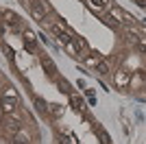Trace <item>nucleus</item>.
Wrapping results in <instances>:
<instances>
[{"mask_svg": "<svg viewBox=\"0 0 146 144\" xmlns=\"http://www.w3.org/2000/svg\"><path fill=\"white\" fill-rule=\"evenodd\" d=\"M29 11L37 22H42V20H46V15L50 13V7H48V2H44V0H31Z\"/></svg>", "mask_w": 146, "mask_h": 144, "instance_id": "1", "label": "nucleus"}, {"mask_svg": "<svg viewBox=\"0 0 146 144\" xmlns=\"http://www.w3.org/2000/svg\"><path fill=\"white\" fill-rule=\"evenodd\" d=\"M22 39H24V46L29 48L31 53H37V50H39V44H37V35L33 33V31H24V33H22Z\"/></svg>", "mask_w": 146, "mask_h": 144, "instance_id": "2", "label": "nucleus"}, {"mask_svg": "<svg viewBox=\"0 0 146 144\" xmlns=\"http://www.w3.org/2000/svg\"><path fill=\"white\" fill-rule=\"evenodd\" d=\"M42 66H44V70H46V74H48L50 79L57 77V66H55V61L50 59L48 55H44V53H42Z\"/></svg>", "mask_w": 146, "mask_h": 144, "instance_id": "3", "label": "nucleus"}, {"mask_svg": "<svg viewBox=\"0 0 146 144\" xmlns=\"http://www.w3.org/2000/svg\"><path fill=\"white\" fill-rule=\"evenodd\" d=\"M113 81H116L118 87H127V85H131V72L127 70H118L116 77H113Z\"/></svg>", "mask_w": 146, "mask_h": 144, "instance_id": "4", "label": "nucleus"}, {"mask_svg": "<svg viewBox=\"0 0 146 144\" xmlns=\"http://www.w3.org/2000/svg\"><path fill=\"white\" fill-rule=\"evenodd\" d=\"M2 111L7 116H13L18 111V101H11V98H2Z\"/></svg>", "mask_w": 146, "mask_h": 144, "instance_id": "5", "label": "nucleus"}, {"mask_svg": "<svg viewBox=\"0 0 146 144\" xmlns=\"http://www.w3.org/2000/svg\"><path fill=\"white\" fill-rule=\"evenodd\" d=\"M87 7H90L92 11H96L98 15H103V13L107 11V7H105L103 0H87Z\"/></svg>", "mask_w": 146, "mask_h": 144, "instance_id": "6", "label": "nucleus"}, {"mask_svg": "<svg viewBox=\"0 0 146 144\" xmlns=\"http://www.w3.org/2000/svg\"><path fill=\"white\" fill-rule=\"evenodd\" d=\"M11 144H31V135L24 131V129H20V131L13 135V142Z\"/></svg>", "mask_w": 146, "mask_h": 144, "instance_id": "7", "label": "nucleus"}, {"mask_svg": "<svg viewBox=\"0 0 146 144\" xmlns=\"http://www.w3.org/2000/svg\"><path fill=\"white\" fill-rule=\"evenodd\" d=\"M20 125H22V122H20V120H15V118H11V116H7V129H9V131H11L13 133V135H15V133H18L20 131V129H22V127H20Z\"/></svg>", "mask_w": 146, "mask_h": 144, "instance_id": "8", "label": "nucleus"}, {"mask_svg": "<svg viewBox=\"0 0 146 144\" xmlns=\"http://www.w3.org/2000/svg\"><path fill=\"white\" fill-rule=\"evenodd\" d=\"M5 22H9L15 31H20V18L13 11H5Z\"/></svg>", "mask_w": 146, "mask_h": 144, "instance_id": "9", "label": "nucleus"}, {"mask_svg": "<svg viewBox=\"0 0 146 144\" xmlns=\"http://www.w3.org/2000/svg\"><path fill=\"white\" fill-rule=\"evenodd\" d=\"M100 57H98V55H94V57H92V55H83V63H85L87 68H94V70H96V66L98 63H100Z\"/></svg>", "mask_w": 146, "mask_h": 144, "instance_id": "10", "label": "nucleus"}, {"mask_svg": "<svg viewBox=\"0 0 146 144\" xmlns=\"http://www.w3.org/2000/svg\"><path fill=\"white\" fill-rule=\"evenodd\" d=\"M2 98H11V101H18V103H20L18 90H15L13 85H9V87H5V90H2Z\"/></svg>", "mask_w": 146, "mask_h": 144, "instance_id": "11", "label": "nucleus"}, {"mask_svg": "<svg viewBox=\"0 0 146 144\" xmlns=\"http://www.w3.org/2000/svg\"><path fill=\"white\" fill-rule=\"evenodd\" d=\"M46 111H48L52 118H61V114H63V107H61V105H57V103H52V105H48V107H46Z\"/></svg>", "mask_w": 146, "mask_h": 144, "instance_id": "12", "label": "nucleus"}, {"mask_svg": "<svg viewBox=\"0 0 146 144\" xmlns=\"http://www.w3.org/2000/svg\"><path fill=\"white\" fill-rule=\"evenodd\" d=\"M70 101H72V105L79 109V111H85V103H83V98H79L76 94H70Z\"/></svg>", "mask_w": 146, "mask_h": 144, "instance_id": "13", "label": "nucleus"}, {"mask_svg": "<svg viewBox=\"0 0 146 144\" xmlns=\"http://www.w3.org/2000/svg\"><path fill=\"white\" fill-rule=\"evenodd\" d=\"M72 42L76 44V48H79V53H81V59H83V53H85V48H87L85 39H83V37H79V35H74V39H72Z\"/></svg>", "mask_w": 146, "mask_h": 144, "instance_id": "14", "label": "nucleus"}, {"mask_svg": "<svg viewBox=\"0 0 146 144\" xmlns=\"http://www.w3.org/2000/svg\"><path fill=\"white\" fill-rule=\"evenodd\" d=\"M72 33H70V31H63V33H59V35H57V39H59L61 44H63V46H66V44H70L72 42Z\"/></svg>", "mask_w": 146, "mask_h": 144, "instance_id": "15", "label": "nucleus"}, {"mask_svg": "<svg viewBox=\"0 0 146 144\" xmlns=\"http://www.w3.org/2000/svg\"><path fill=\"white\" fill-rule=\"evenodd\" d=\"M72 39H74V37H72ZM66 50H68V55H72V57H81V53H79V48H76V44H74V42L66 44Z\"/></svg>", "mask_w": 146, "mask_h": 144, "instance_id": "16", "label": "nucleus"}, {"mask_svg": "<svg viewBox=\"0 0 146 144\" xmlns=\"http://www.w3.org/2000/svg\"><path fill=\"white\" fill-rule=\"evenodd\" d=\"M96 72H98V74H103V77H105V74H109V63H107V61H100V63L96 66Z\"/></svg>", "mask_w": 146, "mask_h": 144, "instance_id": "17", "label": "nucleus"}, {"mask_svg": "<svg viewBox=\"0 0 146 144\" xmlns=\"http://www.w3.org/2000/svg\"><path fill=\"white\" fill-rule=\"evenodd\" d=\"M59 85H61V92H66V94H72V85L68 83L66 79H59Z\"/></svg>", "mask_w": 146, "mask_h": 144, "instance_id": "18", "label": "nucleus"}, {"mask_svg": "<svg viewBox=\"0 0 146 144\" xmlns=\"http://www.w3.org/2000/svg\"><path fill=\"white\" fill-rule=\"evenodd\" d=\"M85 98H87L90 105H96V94H94L92 90H85Z\"/></svg>", "mask_w": 146, "mask_h": 144, "instance_id": "19", "label": "nucleus"}, {"mask_svg": "<svg viewBox=\"0 0 146 144\" xmlns=\"http://www.w3.org/2000/svg\"><path fill=\"white\" fill-rule=\"evenodd\" d=\"M98 135H100V140H103V144H109V142H111L109 133H107V131H103V129H98Z\"/></svg>", "mask_w": 146, "mask_h": 144, "instance_id": "20", "label": "nucleus"}, {"mask_svg": "<svg viewBox=\"0 0 146 144\" xmlns=\"http://www.w3.org/2000/svg\"><path fill=\"white\" fill-rule=\"evenodd\" d=\"M35 107H37V111H46V107H48V105H46L44 101H39V98H37V101H35Z\"/></svg>", "mask_w": 146, "mask_h": 144, "instance_id": "21", "label": "nucleus"}, {"mask_svg": "<svg viewBox=\"0 0 146 144\" xmlns=\"http://www.w3.org/2000/svg\"><path fill=\"white\" fill-rule=\"evenodd\" d=\"M137 50H140L142 55H146V39H140V42H137Z\"/></svg>", "mask_w": 146, "mask_h": 144, "instance_id": "22", "label": "nucleus"}, {"mask_svg": "<svg viewBox=\"0 0 146 144\" xmlns=\"http://www.w3.org/2000/svg\"><path fill=\"white\" fill-rule=\"evenodd\" d=\"M5 22V11H2V9H0V24Z\"/></svg>", "mask_w": 146, "mask_h": 144, "instance_id": "23", "label": "nucleus"}, {"mask_svg": "<svg viewBox=\"0 0 146 144\" xmlns=\"http://www.w3.org/2000/svg\"><path fill=\"white\" fill-rule=\"evenodd\" d=\"M137 5H140V7H146V0H137Z\"/></svg>", "mask_w": 146, "mask_h": 144, "instance_id": "24", "label": "nucleus"}, {"mask_svg": "<svg viewBox=\"0 0 146 144\" xmlns=\"http://www.w3.org/2000/svg\"><path fill=\"white\" fill-rule=\"evenodd\" d=\"M0 144H7V140H5V138H0Z\"/></svg>", "mask_w": 146, "mask_h": 144, "instance_id": "25", "label": "nucleus"}, {"mask_svg": "<svg viewBox=\"0 0 146 144\" xmlns=\"http://www.w3.org/2000/svg\"><path fill=\"white\" fill-rule=\"evenodd\" d=\"M103 2H109V0H103Z\"/></svg>", "mask_w": 146, "mask_h": 144, "instance_id": "26", "label": "nucleus"}]
</instances>
